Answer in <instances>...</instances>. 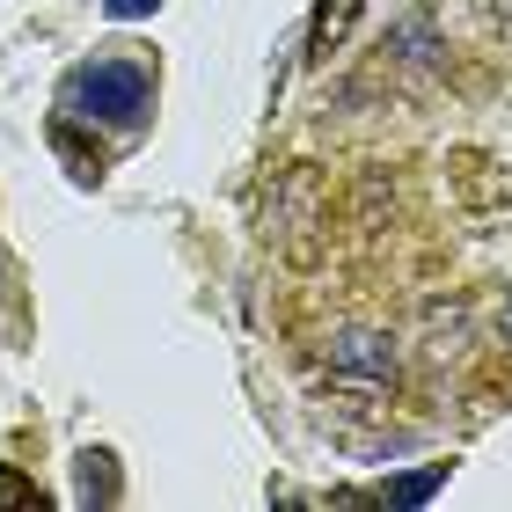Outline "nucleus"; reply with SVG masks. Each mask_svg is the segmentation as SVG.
Instances as JSON below:
<instances>
[{"mask_svg":"<svg viewBox=\"0 0 512 512\" xmlns=\"http://www.w3.org/2000/svg\"><path fill=\"white\" fill-rule=\"evenodd\" d=\"M491 8H498V22H512V0H491Z\"/></svg>","mask_w":512,"mask_h":512,"instance_id":"obj_10","label":"nucleus"},{"mask_svg":"<svg viewBox=\"0 0 512 512\" xmlns=\"http://www.w3.org/2000/svg\"><path fill=\"white\" fill-rule=\"evenodd\" d=\"M461 344H469V308H461V300H425V352L454 359Z\"/></svg>","mask_w":512,"mask_h":512,"instance_id":"obj_5","label":"nucleus"},{"mask_svg":"<svg viewBox=\"0 0 512 512\" xmlns=\"http://www.w3.org/2000/svg\"><path fill=\"white\" fill-rule=\"evenodd\" d=\"M447 191H454V205H461L469 220H491V213H505V205H512V176L498 169L491 154L461 147V154L447 161Z\"/></svg>","mask_w":512,"mask_h":512,"instance_id":"obj_4","label":"nucleus"},{"mask_svg":"<svg viewBox=\"0 0 512 512\" xmlns=\"http://www.w3.org/2000/svg\"><path fill=\"white\" fill-rule=\"evenodd\" d=\"M52 147H59L66 161H74V176H81V183H96V176H103V154H96V147H81L74 125H59V132H52Z\"/></svg>","mask_w":512,"mask_h":512,"instance_id":"obj_7","label":"nucleus"},{"mask_svg":"<svg viewBox=\"0 0 512 512\" xmlns=\"http://www.w3.org/2000/svg\"><path fill=\"white\" fill-rule=\"evenodd\" d=\"M322 359H330V374L337 381H352V388H388L395 381V322L381 315H337L330 330H322Z\"/></svg>","mask_w":512,"mask_h":512,"instance_id":"obj_2","label":"nucleus"},{"mask_svg":"<svg viewBox=\"0 0 512 512\" xmlns=\"http://www.w3.org/2000/svg\"><path fill=\"white\" fill-rule=\"evenodd\" d=\"M0 505H44V491H37V483H22L15 469H0Z\"/></svg>","mask_w":512,"mask_h":512,"instance_id":"obj_8","label":"nucleus"},{"mask_svg":"<svg viewBox=\"0 0 512 512\" xmlns=\"http://www.w3.org/2000/svg\"><path fill=\"white\" fill-rule=\"evenodd\" d=\"M66 110L81 118H118V125H139L154 110V74L139 59H96L66 81Z\"/></svg>","mask_w":512,"mask_h":512,"instance_id":"obj_3","label":"nucleus"},{"mask_svg":"<svg viewBox=\"0 0 512 512\" xmlns=\"http://www.w3.org/2000/svg\"><path fill=\"white\" fill-rule=\"evenodd\" d=\"M352 15H359V0H322L315 22H308V52H315V59H330L337 44H344V30H352Z\"/></svg>","mask_w":512,"mask_h":512,"instance_id":"obj_6","label":"nucleus"},{"mask_svg":"<svg viewBox=\"0 0 512 512\" xmlns=\"http://www.w3.org/2000/svg\"><path fill=\"white\" fill-rule=\"evenodd\" d=\"M505 330H512V308H505Z\"/></svg>","mask_w":512,"mask_h":512,"instance_id":"obj_11","label":"nucleus"},{"mask_svg":"<svg viewBox=\"0 0 512 512\" xmlns=\"http://www.w3.org/2000/svg\"><path fill=\"white\" fill-rule=\"evenodd\" d=\"M154 8V0H110V15H118V22H132V15H147Z\"/></svg>","mask_w":512,"mask_h":512,"instance_id":"obj_9","label":"nucleus"},{"mask_svg":"<svg viewBox=\"0 0 512 512\" xmlns=\"http://www.w3.org/2000/svg\"><path fill=\"white\" fill-rule=\"evenodd\" d=\"M264 242L286 256L293 271H315L337 242V191L315 161H286L271 176V198H264Z\"/></svg>","mask_w":512,"mask_h":512,"instance_id":"obj_1","label":"nucleus"}]
</instances>
